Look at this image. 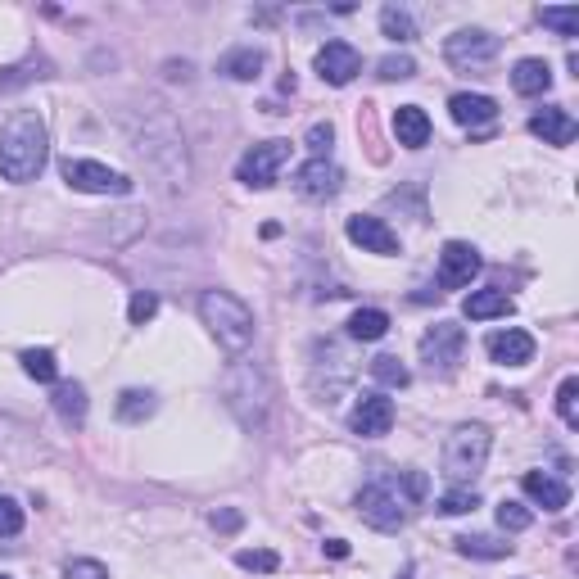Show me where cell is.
Wrapping results in <instances>:
<instances>
[{
  "mask_svg": "<svg viewBox=\"0 0 579 579\" xmlns=\"http://www.w3.org/2000/svg\"><path fill=\"white\" fill-rule=\"evenodd\" d=\"M50 159V136L41 114L23 109L0 127V177L5 181H37Z\"/></svg>",
  "mask_w": 579,
  "mask_h": 579,
  "instance_id": "obj_1",
  "label": "cell"
},
{
  "mask_svg": "<svg viewBox=\"0 0 579 579\" xmlns=\"http://www.w3.org/2000/svg\"><path fill=\"white\" fill-rule=\"evenodd\" d=\"M200 317H204V326L213 331V340H218L227 353H245L249 344H254V331H258L254 313H249L236 295H227V290H204V295H200Z\"/></svg>",
  "mask_w": 579,
  "mask_h": 579,
  "instance_id": "obj_2",
  "label": "cell"
},
{
  "mask_svg": "<svg viewBox=\"0 0 579 579\" xmlns=\"http://www.w3.org/2000/svg\"><path fill=\"white\" fill-rule=\"evenodd\" d=\"M489 448H494L489 426H480V421H475V426H457L444 444V475L453 485H471L475 475L485 471Z\"/></svg>",
  "mask_w": 579,
  "mask_h": 579,
  "instance_id": "obj_3",
  "label": "cell"
},
{
  "mask_svg": "<svg viewBox=\"0 0 579 579\" xmlns=\"http://www.w3.org/2000/svg\"><path fill=\"white\" fill-rule=\"evenodd\" d=\"M358 516L380 534H394L403 521H408V494H403L399 475L390 480H371V485L358 489Z\"/></svg>",
  "mask_w": 579,
  "mask_h": 579,
  "instance_id": "obj_4",
  "label": "cell"
},
{
  "mask_svg": "<svg viewBox=\"0 0 579 579\" xmlns=\"http://www.w3.org/2000/svg\"><path fill=\"white\" fill-rule=\"evenodd\" d=\"M462 353H466V331L457 322H435L421 335V362L430 367V376H453Z\"/></svg>",
  "mask_w": 579,
  "mask_h": 579,
  "instance_id": "obj_5",
  "label": "cell"
},
{
  "mask_svg": "<svg viewBox=\"0 0 579 579\" xmlns=\"http://www.w3.org/2000/svg\"><path fill=\"white\" fill-rule=\"evenodd\" d=\"M285 163H290V141H263V145H249L245 150V159L236 163V177L254 190H267V186H276Z\"/></svg>",
  "mask_w": 579,
  "mask_h": 579,
  "instance_id": "obj_6",
  "label": "cell"
},
{
  "mask_svg": "<svg viewBox=\"0 0 579 579\" xmlns=\"http://www.w3.org/2000/svg\"><path fill=\"white\" fill-rule=\"evenodd\" d=\"M59 172H64L68 186L86 190V195H132V181L123 172L105 168V163H95V159H64Z\"/></svg>",
  "mask_w": 579,
  "mask_h": 579,
  "instance_id": "obj_7",
  "label": "cell"
},
{
  "mask_svg": "<svg viewBox=\"0 0 579 579\" xmlns=\"http://www.w3.org/2000/svg\"><path fill=\"white\" fill-rule=\"evenodd\" d=\"M498 46H503V41H498L494 32L462 28V32H453V37L444 41V55H448V64H457V68H480V64H489V59L498 55Z\"/></svg>",
  "mask_w": 579,
  "mask_h": 579,
  "instance_id": "obj_8",
  "label": "cell"
},
{
  "mask_svg": "<svg viewBox=\"0 0 579 579\" xmlns=\"http://www.w3.org/2000/svg\"><path fill=\"white\" fill-rule=\"evenodd\" d=\"M394 426V403L385 399V394H362L358 403H353L349 412V430L362 439H380V435H390Z\"/></svg>",
  "mask_w": 579,
  "mask_h": 579,
  "instance_id": "obj_9",
  "label": "cell"
},
{
  "mask_svg": "<svg viewBox=\"0 0 579 579\" xmlns=\"http://www.w3.org/2000/svg\"><path fill=\"white\" fill-rule=\"evenodd\" d=\"M313 64H317V73H322V82H331V86H349L353 77L362 73V55L349 41H326Z\"/></svg>",
  "mask_w": 579,
  "mask_h": 579,
  "instance_id": "obj_10",
  "label": "cell"
},
{
  "mask_svg": "<svg viewBox=\"0 0 579 579\" xmlns=\"http://www.w3.org/2000/svg\"><path fill=\"white\" fill-rule=\"evenodd\" d=\"M295 186H299L304 200H335L340 186H344V172H340V163H335V159H308L304 168H299Z\"/></svg>",
  "mask_w": 579,
  "mask_h": 579,
  "instance_id": "obj_11",
  "label": "cell"
},
{
  "mask_svg": "<svg viewBox=\"0 0 579 579\" xmlns=\"http://www.w3.org/2000/svg\"><path fill=\"white\" fill-rule=\"evenodd\" d=\"M475 272H480V254L466 240H448L444 254H439V285L444 290H462V285H471Z\"/></svg>",
  "mask_w": 579,
  "mask_h": 579,
  "instance_id": "obj_12",
  "label": "cell"
},
{
  "mask_svg": "<svg viewBox=\"0 0 579 579\" xmlns=\"http://www.w3.org/2000/svg\"><path fill=\"white\" fill-rule=\"evenodd\" d=\"M349 240L362 245L367 254H380V258L399 254V231H394L385 218H349Z\"/></svg>",
  "mask_w": 579,
  "mask_h": 579,
  "instance_id": "obj_13",
  "label": "cell"
},
{
  "mask_svg": "<svg viewBox=\"0 0 579 579\" xmlns=\"http://www.w3.org/2000/svg\"><path fill=\"white\" fill-rule=\"evenodd\" d=\"M489 358L498 362V367H525V362H534V335L530 331H516V326H507V331H494L485 340Z\"/></svg>",
  "mask_w": 579,
  "mask_h": 579,
  "instance_id": "obj_14",
  "label": "cell"
},
{
  "mask_svg": "<svg viewBox=\"0 0 579 579\" xmlns=\"http://www.w3.org/2000/svg\"><path fill=\"white\" fill-rule=\"evenodd\" d=\"M521 489H525V498H530L534 507H543V512H566V507H570L566 480H557V475H548V471H525Z\"/></svg>",
  "mask_w": 579,
  "mask_h": 579,
  "instance_id": "obj_15",
  "label": "cell"
},
{
  "mask_svg": "<svg viewBox=\"0 0 579 579\" xmlns=\"http://www.w3.org/2000/svg\"><path fill=\"white\" fill-rule=\"evenodd\" d=\"M448 114H453V123H462V127H485L498 118V100L475 95V91H457L453 100H448Z\"/></svg>",
  "mask_w": 579,
  "mask_h": 579,
  "instance_id": "obj_16",
  "label": "cell"
},
{
  "mask_svg": "<svg viewBox=\"0 0 579 579\" xmlns=\"http://www.w3.org/2000/svg\"><path fill=\"white\" fill-rule=\"evenodd\" d=\"M462 313L471 322H494V317H512L516 313V299L507 290H471L462 304Z\"/></svg>",
  "mask_w": 579,
  "mask_h": 579,
  "instance_id": "obj_17",
  "label": "cell"
},
{
  "mask_svg": "<svg viewBox=\"0 0 579 579\" xmlns=\"http://www.w3.org/2000/svg\"><path fill=\"white\" fill-rule=\"evenodd\" d=\"M530 132L539 136L543 145H570V141H575L579 127H575V118H570L566 109L552 105V109H543V114H534V118H530Z\"/></svg>",
  "mask_w": 579,
  "mask_h": 579,
  "instance_id": "obj_18",
  "label": "cell"
},
{
  "mask_svg": "<svg viewBox=\"0 0 579 579\" xmlns=\"http://www.w3.org/2000/svg\"><path fill=\"white\" fill-rule=\"evenodd\" d=\"M394 136H399V145H408V150L430 145V118H426V109H417V105H399V109H394Z\"/></svg>",
  "mask_w": 579,
  "mask_h": 579,
  "instance_id": "obj_19",
  "label": "cell"
},
{
  "mask_svg": "<svg viewBox=\"0 0 579 579\" xmlns=\"http://www.w3.org/2000/svg\"><path fill=\"white\" fill-rule=\"evenodd\" d=\"M512 86H516V95H548L552 91L548 59H521V64L512 68Z\"/></svg>",
  "mask_w": 579,
  "mask_h": 579,
  "instance_id": "obj_20",
  "label": "cell"
},
{
  "mask_svg": "<svg viewBox=\"0 0 579 579\" xmlns=\"http://www.w3.org/2000/svg\"><path fill=\"white\" fill-rule=\"evenodd\" d=\"M222 73L236 77V82H254L258 73H263V50L258 46H236L231 55H222Z\"/></svg>",
  "mask_w": 579,
  "mask_h": 579,
  "instance_id": "obj_21",
  "label": "cell"
},
{
  "mask_svg": "<svg viewBox=\"0 0 579 579\" xmlns=\"http://www.w3.org/2000/svg\"><path fill=\"white\" fill-rule=\"evenodd\" d=\"M55 412L68 421V426H82L86 421V390L77 385V380H64V385H55Z\"/></svg>",
  "mask_w": 579,
  "mask_h": 579,
  "instance_id": "obj_22",
  "label": "cell"
},
{
  "mask_svg": "<svg viewBox=\"0 0 579 579\" xmlns=\"http://www.w3.org/2000/svg\"><path fill=\"white\" fill-rule=\"evenodd\" d=\"M385 331H390V313H385V308H358V313L349 317V335L362 344L380 340Z\"/></svg>",
  "mask_w": 579,
  "mask_h": 579,
  "instance_id": "obj_23",
  "label": "cell"
},
{
  "mask_svg": "<svg viewBox=\"0 0 579 579\" xmlns=\"http://www.w3.org/2000/svg\"><path fill=\"white\" fill-rule=\"evenodd\" d=\"M462 557H475V561H498V557H512V543L503 539H489V534H462L453 539Z\"/></svg>",
  "mask_w": 579,
  "mask_h": 579,
  "instance_id": "obj_24",
  "label": "cell"
},
{
  "mask_svg": "<svg viewBox=\"0 0 579 579\" xmlns=\"http://www.w3.org/2000/svg\"><path fill=\"white\" fill-rule=\"evenodd\" d=\"M19 362H23V371H28L32 380H41V385H59V362H55V353H50V349H28Z\"/></svg>",
  "mask_w": 579,
  "mask_h": 579,
  "instance_id": "obj_25",
  "label": "cell"
},
{
  "mask_svg": "<svg viewBox=\"0 0 579 579\" xmlns=\"http://www.w3.org/2000/svg\"><path fill=\"white\" fill-rule=\"evenodd\" d=\"M371 376H376L380 385H385V390H403V385L412 380V371L403 367V362L394 358V353H380V358L371 362Z\"/></svg>",
  "mask_w": 579,
  "mask_h": 579,
  "instance_id": "obj_26",
  "label": "cell"
},
{
  "mask_svg": "<svg viewBox=\"0 0 579 579\" xmlns=\"http://www.w3.org/2000/svg\"><path fill=\"white\" fill-rule=\"evenodd\" d=\"M475 507H480V494H475L471 485H453V489H448V494L435 503V512H439V516H466V512H475Z\"/></svg>",
  "mask_w": 579,
  "mask_h": 579,
  "instance_id": "obj_27",
  "label": "cell"
},
{
  "mask_svg": "<svg viewBox=\"0 0 579 579\" xmlns=\"http://www.w3.org/2000/svg\"><path fill=\"white\" fill-rule=\"evenodd\" d=\"M380 28H385V37H390V41H412V37H417L412 14L399 10V5H385V10H380Z\"/></svg>",
  "mask_w": 579,
  "mask_h": 579,
  "instance_id": "obj_28",
  "label": "cell"
},
{
  "mask_svg": "<svg viewBox=\"0 0 579 579\" xmlns=\"http://www.w3.org/2000/svg\"><path fill=\"white\" fill-rule=\"evenodd\" d=\"M150 412H154V394H145V390H127L123 399H118V421H127V426L145 421Z\"/></svg>",
  "mask_w": 579,
  "mask_h": 579,
  "instance_id": "obj_29",
  "label": "cell"
},
{
  "mask_svg": "<svg viewBox=\"0 0 579 579\" xmlns=\"http://www.w3.org/2000/svg\"><path fill=\"white\" fill-rule=\"evenodd\" d=\"M539 23H543V28H552V32H561V37H575V32H579V10H575V5H566V10H557V5H543Z\"/></svg>",
  "mask_w": 579,
  "mask_h": 579,
  "instance_id": "obj_30",
  "label": "cell"
},
{
  "mask_svg": "<svg viewBox=\"0 0 579 579\" xmlns=\"http://www.w3.org/2000/svg\"><path fill=\"white\" fill-rule=\"evenodd\" d=\"M236 566L258 570V575H276V570H281V557H276L272 548H245V552H236Z\"/></svg>",
  "mask_w": 579,
  "mask_h": 579,
  "instance_id": "obj_31",
  "label": "cell"
},
{
  "mask_svg": "<svg viewBox=\"0 0 579 579\" xmlns=\"http://www.w3.org/2000/svg\"><path fill=\"white\" fill-rule=\"evenodd\" d=\"M557 412H561V421H566L570 430H579V380H575V376L561 380V390H557Z\"/></svg>",
  "mask_w": 579,
  "mask_h": 579,
  "instance_id": "obj_32",
  "label": "cell"
},
{
  "mask_svg": "<svg viewBox=\"0 0 579 579\" xmlns=\"http://www.w3.org/2000/svg\"><path fill=\"white\" fill-rule=\"evenodd\" d=\"M498 525H503L507 534H521L534 525V512L525 503H512V498H507V503H498Z\"/></svg>",
  "mask_w": 579,
  "mask_h": 579,
  "instance_id": "obj_33",
  "label": "cell"
},
{
  "mask_svg": "<svg viewBox=\"0 0 579 579\" xmlns=\"http://www.w3.org/2000/svg\"><path fill=\"white\" fill-rule=\"evenodd\" d=\"M380 77H385V82H408V77H417V59H412V55L380 59Z\"/></svg>",
  "mask_w": 579,
  "mask_h": 579,
  "instance_id": "obj_34",
  "label": "cell"
},
{
  "mask_svg": "<svg viewBox=\"0 0 579 579\" xmlns=\"http://www.w3.org/2000/svg\"><path fill=\"white\" fill-rule=\"evenodd\" d=\"M154 313H159V295H150V290L132 295V304H127V317H132V326H145Z\"/></svg>",
  "mask_w": 579,
  "mask_h": 579,
  "instance_id": "obj_35",
  "label": "cell"
},
{
  "mask_svg": "<svg viewBox=\"0 0 579 579\" xmlns=\"http://www.w3.org/2000/svg\"><path fill=\"white\" fill-rule=\"evenodd\" d=\"M23 530V507L14 498H0V539H14Z\"/></svg>",
  "mask_w": 579,
  "mask_h": 579,
  "instance_id": "obj_36",
  "label": "cell"
},
{
  "mask_svg": "<svg viewBox=\"0 0 579 579\" xmlns=\"http://www.w3.org/2000/svg\"><path fill=\"white\" fill-rule=\"evenodd\" d=\"M331 141H335V127L331 123H313V127H308V150H313V159H331Z\"/></svg>",
  "mask_w": 579,
  "mask_h": 579,
  "instance_id": "obj_37",
  "label": "cell"
},
{
  "mask_svg": "<svg viewBox=\"0 0 579 579\" xmlns=\"http://www.w3.org/2000/svg\"><path fill=\"white\" fill-rule=\"evenodd\" d=\"M64 579H109V570L100 566V561H86V557H77V561H68Z\"/></svg>",
  "mask_w": 579,
  "mask_h": 579,
  "instance_id": "obj_38",
  "label": "cell"
},
{
  "mask_svg": "<svg viewBox=\"0 0 579 579\" xmlns=\"http://www.w3.org/2000/svg\"><path fill=\"white\" fill-rule=\"evenodd\" d=\"M213 525H218V530H240V512H218Z\"/></svg>",
  "mask_w": 579,
  "mask_h": 579,
  "instance_id": "obj_39",
  "label": "cell"
},
{
  "mask_svg": "<svg viewBox=\"0 0 579 579\" xmlns=\"http://www.w3.org/2000/svg\"><path fill=\"white\" fill-rule=\"evenodd\" d=\"M326 552H331V557H349V543H344V539H326Z\"/></svg>",
  "mask_w": 579,
  "mask_h": 579,
  "instance_id": "obj_40",
  "label": "cell"
},
{
  "mask_svg": "<svg viewBox=\"0 0 579 579\" xmlns=\"http://www.w3.org/2000/svg\"><path fill=\"white\" fill-rule=\"evenodd\" d=\"M0 579H10V575H0Z\"/></svg>",
  "mask_w": 579,
  "mask_h": 579,
  "instance_id": "obj_41",
  "label": "cell"
}]
</instances>
